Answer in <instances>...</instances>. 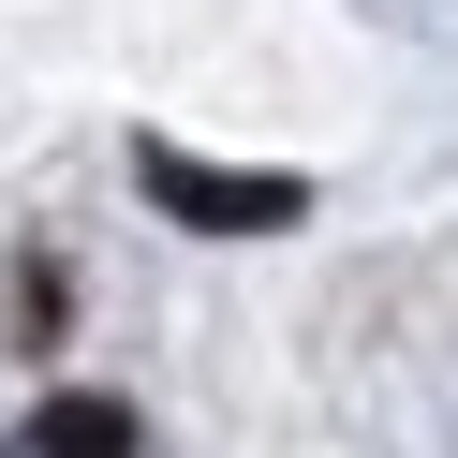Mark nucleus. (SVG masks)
Returning <instances> with one entry per match:
<instances>
[{
	"mask_svg": "<svg viewBox=\"0 0 458 458\" xmlns=\"http://www.w3.org/2000/svg\"><path fill=\"white\" fill-rule=\"evenodd\" d=\"M133 178H148V208L208 222V237H281V222L310 208V192L267 178V163H192V148H133Z\"/></svg>",
	"mask_w": 458,
	"mask_h": 458,
	"instance_id": "nucleus-1",
	"label": "nucleus"
},
{
	"mask_svg": "<svg viewBox=\"0 0 458 458\" xmlns=\"http://www.w3.org/2000/svg\"><path fill=\"white\" fill-rule=\"evenodd\" d=\"M15 458H133V399H45L30 428H15Z\"/></svg>",
	"mask_w": 458,
	"mask_h": 458,
	"instance_id": "nucleus-2",
	"label": "nucleus"
}]
</instances>
